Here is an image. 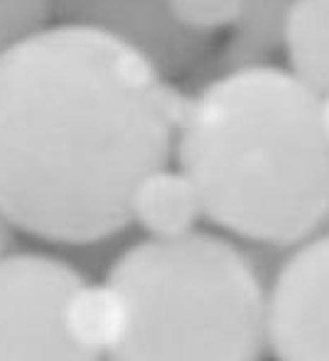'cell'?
Segmentation results:
<instances>
[{"instance_id":"cell-1","label":"cell","mask_w":329,"mask_h":361,"mask_svg":"<svg viewBox=\"0 0 329 361\" xmlns=\"http://www.w3.org/2000/svg\"><path fill=\"white\" fill-rule=\"evenodd\" d=\"M187 96L118 39L57 23L0 52V219L57 246L130 226L143 177L170 165Z\"/></svg>"},{"instance_id":"cell-2","label":"cell","mask_w":329,"mask_h":361,"mask_svg":"<svg viewBox=\"0 0 329 361\" xmlns=\"http://www.w3.org/2000/svg\"><path fill=\"white\" fill-rule=\"evenodd\" d=\"M175 160L234 241L292 251L329 231L320 94L290 69H229L187 96Z\"/></svg>"},{"instance_id":"cell-3","label":"cell","mask_w":329,"mask_h":361,"mask_svg":"<svg viewBox=\"0 0 329 361\" xmlns=\"http://www.w3.org/2000/svg\"><path fill=\"white\" fill-rule=\"evenodd\" d=\"M125 332L106 361H263L268 283L231 236L192 231L143 238L111 261Z\"/></svg>"},{"instance_id":"cell-4","label":"cell","mask_w":329,"mask_h":361,"mask_svg":"<svg viewBox=\"0 0 329 361\" xmlns=\"http://www.w3.org/2000/svg\"><path fill=\"white\" fill-rule=\"evenodd\" d=\"M82 281L52 253H8L0 261V361H104L79 349L64 324V302Z\"/></svg>"},{"instance_id":"cell-5","label":"cell","mask_w":329,"mask_h":361,"mask_svg":"<svg viewBox=\"0 0 329 361\" xmlns=\"http://www.w3.org/2000/svg\"><path fill=\"white\" fill-rule=\"evenodd\" d=\"M273 361H329V231L295 246L268 283Z\"/></svg>"},{"instance_id":"cell-6","label":"cell","mask_w":329,"mask_h":361,"mask_svg":"<svg viewBox=\"0 0 329 361\" xmlns=\"http://www.w3.org/2000/svg\"><path fill=\"white\" fill-rule=\"evenodd\" d=\"M54 15L57 23L82 25L118 39L165 79L197 69L211 52V37L187 30L170 0H54Z\"/></svg>"},{"instance_id":"cell-7","label":"cell","mask_w":329,"mask_h":361,"mask_svg":"<svg viewBox=\"0 0 329 361\" xmlns=\"http://www.w3.org/2000/svg\"><path fill=\"white\" fill-rule=\"evenodd\" d=\"M204 219L199 192L180 167H160L140 180L130 200V224L145 238H180L197 231Z\"/></svg>"},{"instance_id":"cell-8","label":"cell","mask_w":329,"mask_h":361,"mask_svg":"<svg viewBox=\"0 0 329 361\" xmlns=\"http://www.w3.org/2000/svg\"><path fill=\"white\" fill-rule=\"evenodd\" d=\"M128 322L120 290L106 281H84L64 302V324L79 349L99 359H108L120 344Z\"/></svg>"},{"instance_id":"cell-9","label":"cell","mask_w":329,"mask_h":361,"mask_svg":"<svg viewBox=\"0 0 329 361\" xmlns=\"http://www.w3.org/2000/svg\"><path fill=\"white\" fill-rule=\"evenodd\" d=\"M295 3L297 0H244L219 54L224 72L271 64L273 54L285 49L287 23Z\"/></svg>"},{"instance_id":"cell-10","label":"cell","mask_w":329,"mask_h":361,"mask_svg":"<svg viewBox=\"0 0 329 361\" xmlns=\"http://www.w3.org/2000/svg\"><path fill=\"white\" fill-rule=\"evenodd\" d=\"M283 52L297 79L317 94L329 91V0H297Z\"/></svg>"},{"instance_id":"cell-11","label":"cell","mask_w":329,"mask_h":361,"mask_svg":"<svg viewBox=\"0 0 329 361\" xmlns=\"http://www.w3.org/2000/svg\"><path fill=\"white\" fill-rule=\"evenodd\" d=\"M52 20L54 0H0V52L39 35Z\"/></svg>"},{"instance_id":"cell-12","label":"cell","mask_w":329,"mask_h":361,"mask_svg":"<svg viewBox=\"0 0 329 361\" xmlns=\"http://www.w3.org/2000/svg\"><path fill=\"white\" fill-rule=\"evenodd\" d=\"M244 0H170L175 18L187 30L204 37H214L221 30H231L241 13Z\"/></svg>"},{"instance_id":"cell-13","label":"cell","mask_w":329,"mask_h":361,"mask_svg":"<svg viewBox=\"0 0 329 361\" xmlns=\"http://www.w3.org/2000/svg\"><path fill=\"white\" fill-rule=\"evenodd\" d=\"M320 116H322V126H325V133L329 138V91L320 94Z\"/></svg>"},{"instance_id":"cell-14","label":"cell","mask_w":329,"mask_h":361,"mask_svg":"<svg viewBox=\"0 0 329 361\" xmlns=\"http://www.w3.org/2000/svg\"><path fill=\"white\" fill-rule=\"evenodd\" d=\"M5 226H8V224H5L3 219H0V261H3V258L8 256V253L3 251V243H5Z\"/></svg>"}]
</instances>
